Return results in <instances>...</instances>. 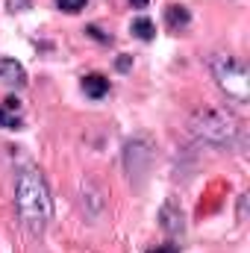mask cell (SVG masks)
Listing matches in <instances>:
<instances>
[{
    "label": "cell",
    "mask_w": 250,
    "mask_h": 253,
    "mask_svg": "<svg viewBox=\"0 0 250 253\" xmlns=\"http://www.w3.org/2000/svg\"><path fill=\"white\" fill-rule=\"evenodd\" d=\"M15 206L21 215V224L39 236L44 233L50 215H53V200H50V189L42 177V171L36 168H24L15 180Z\"/></svg>",
    "instance_id": "1"
},
{
    "label": "cell",
    "mask_w": 250,
    "mask_h": 253,
    "mask_svg": "<svg viewBox=\"0 0 250 253\" xmlns=\"http://www.w3.org/2000/svg\"><path fill=\"white\" fill-rule=\"evenodd\" d=\"M188 126H191V132L200 141L215 144V147H224V144L230 147L239 138V132H242L239 121L230 112H224V109H200V112L191 115Z\"/></svg>",
    "instance_id": "2"
},
{
    "label": "cell",
    "mask_w": 250,
    "mask_h": 253,
    "mask_svg": "<svg viewBox=\"0 0 250 253\" xmlns=\"http://www.w3.org/2000/svg\"><path fill=\"white\" fill-rule=\"evenodd\" d=\"M212 74H215V80H218V85H221V91L230 97V100H236V103H245L248 100V68L239 62L236 56H230V53H215L212 56Z\"/></svg>",
    "instance_id": "3"
},
{
    "label": "cell",
    "mask_w": 250,
    "mask_h": 253,
    "mask_svg": "<svg viewBox=\"0 0 250 253\" xmlns=\"http://www.w3.org/2000/svg\"><path fill=\"white\" fill-rule=\"evenodd\" d=\"M0 83L6 85H27V71L15 59H0Z\"/></svg>",
    "instance_id": "4"
},
{
    "label": "cell",
    "mask_w": 250,
    "mask_h": 253,
    "mask_svg": "<svg viewBox=\"0 0 250 253\" xmlns=\"http://www.w3.org/2000/svg\"><path fill=\"white\" fill-rule=\"evenodd\" d=\"M83 91H85L88 97L100 100V97L109 94V80H106L103 74H88V77H83Z\"/></svg>",
    "instance_id": "5"
},
{
    "label": "cell",
    "mask_w": 250,
    "mask_h": 253,
    "mask_svg": "<svg viewBox=\"0 0 250 253\" xmlns=\"http://www.w3.org/2000/svg\"><path fill=\"white\" fill-rule=\"evenodd\" d=\"M165 18H168V27H171V30H183L188 21H191V15H188L186 6H168Z\"/></svg>",
    "instance_id": "6"
},
{
    "label": "cell",
    "mask_w": 250,
    "mask_h": 253,
    "mask_svg": "<svg viewBox=\"0 0 250 253\" xmlns=\"http://www.w3.org/2000/svg\"><path fill=\"white\" fill-rule=\"evenodd\" d=\"M129 33H132V36H138L141 42H150V39L156 36V27H153V21H150V18H135V21L129 24Z\"/></svg>",
    "instance_id": "7"
},
{
    "label": "cell",
    "mask_w": 250,
    "mask_h": 253,
    "mask_svg": "<svg viewBox=\"0 0 250 253\" xmlns=\"http://www.w3.org/2000/svg\"><path fill=\"white\" fill-rule=\"evenodd\" d=\"M0 126H6V129H21V115H18V109L0 106Z\"/></svg>",
    "instance_id": "8"
},
{
    "label": "cell",
    "mask_w": 250,
    "mask_h": 253,
    "mask_svg": "<svg viewBox=\"0 0 250 253\" xmlns=\"http://www.w3.org/2000/svg\"><path fill=\"white\" fill-rule=\"evenodd\" d=\"M162 227L168 230V233H180L183 230V215H174L171 218V212H168V206L162 209Z\"/></svg>",
    "instance_id": "9"
},
{
    "label": "cell",
    "mask_w": 250,
    "mask_h": 253,
    "mask_svg": "<svg viewBox=\"0 0 250 253\" xmlns=\"http://www.w3.org/2000/svg\"><path fill=\"white\" fill-rule=\"evenodd\" d=\"M56 6H59L62 12H80V9L85 6V0H56Z\"/></svg>",
    "instance_id": "10"
},
{
    "label": "cell",
    "mask_w": 250,
    "mask_h": 253,
    "mask_svg": "<svg viewBox=\"0 0 250 253\" xmlns=\"http://www.w3.org/2000/svg\"><path fill=\"white\" fill-rule=\"evenodd\" d=\"M85 33H88V36H91V39H97V42H109V36H106V33H103V30H100V27H97V24H91V27H88V30H85Z\"/></svg>",
    "instance_id": "11"
},
{
    "label": "cell",
    "mask_w": 250,
    "mask_h": 253,
    "mask_svg": "<svg viewBox=\"0 0 250 253\" xmlns=\"http://www.w3.org/2000/svg\"><path fill=\"white\" fill-rule=\"evenodd\" d=\"M150 253H177V245H168V248H162V251H150Z\"/></svg>",
    "instance_id": "12"
},
{
    "label": "cell",
    "mask_w": 250,
    "mask_h": 253,
    "mask_svg": "<svg viewBox=\"0 0 250 253\" xmlns=\"http://www.w3.org/2000/svg\"><path fill=\"white\" fill-rule=\"evenodd\" d=\"M129 3H132L135 9H144V6H147V0H129Z\"/></svg>",
    "instance_id": "13"
}]
</instances>
